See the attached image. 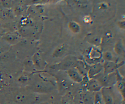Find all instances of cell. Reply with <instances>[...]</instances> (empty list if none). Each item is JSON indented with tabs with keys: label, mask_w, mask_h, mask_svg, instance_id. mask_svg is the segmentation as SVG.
Masks as SVG:
<instances>
[{
	"label": "cell",
	"mask_w": 125,
	"mask_h": 104,
	"mask_svg": "<svg viewBox=\"0 0 125 104\" xmlns=\"http://www.w3.org/2000/svg\"><path fill=\"white\" fill-rule=\"evenodd\" d=\"M2 39L8 44H16L20 39V35L17 32H7L2 36Z\"/></svg>",
	"instance_id": "cell-1"
},
{
	"label": "cell",
	"mask_w": 125,
	"mask_h": 104,
	"mask_svg": "<svg viewBox=\"0 0 125 104\" xmlns=\"http://www.w3.org/2000/svg\"><path fill=\"white\" fill-rule=\"evenodd\" d=\"M100 92L105 104H112L113 96L111 90L109 87H103L100 90Z\"/></svg>",
	"instance_id": "cell-2"
},
{
	"label": "cell",
	"mask_w": 125,
	"mask_h": 104,
	"mask_svg": "<svg viewBox=\"0 0 125 104\" xmlns=\"http://www.w3.org/2000/svg\"><path fill=\"white\" fill-rule=\"evenodd\" d=\"M102 87H103L99 82L96 80L89 81L86 85V89L89 92H97L100 91Z\"/></svg>",
	"instance_id": "cell-3"
},
{
	"label": "cell",
	"mask_w": 125,
	"mask_h": 104,
	"mask_svg": "<svg viewBox=\"0 0 125 104\" xmlns=\"http://www.w3.org/2000/svg\"><path fill=\"white\" fill-rule=\"evenodd\" d=\"M52 87L47 84L43 82H38L34 86L33 89L37 92L47 93L50 91Z\"/></svg>",
	"instance_id": "cell-4"
},
{
	"label": "cell",
	"mask_w": 125,
	"mask_h": 104,
	"mask_svg": "<svg viewBox=\"0 0 125 104\" xmlns=\"http://www.w3.org/2000/svg\"><path fill=\"white\" fill-rule=\"evenodd\" d=\"M15 100L16 102L19 103H25L29 101V96L25 93L21 92L17 93L15 97Z\"/></svg>",
	"instance_id": "cell-5"
},
{
	"label": "cell",
	"mask_w": 125,
	"mask_h": 104,
	"mask_svg": "<svg viewBox=\"0 0 125 104\" xmlns=\"http://www.w3.org/2000/svg\"><path fill=\"white\" fill-rule=\"evenodd\" d=\"M117 87L122 98L125 100V81L119 78L117 82Z\"/></svg>",
	"instance_id": "cell-6"
},
{
	"label": "cell",
	"mask_w": 125,
	"mask_h": 104,
	"mask_svg": "<svg viewBox=\"0 0 125 104\" xmlns=\"http://www.w3.org/2000/svg\"><path fill=\"white\" fill-rule=\"evenodd\" d=\"M31 60L35 68H41L42 66V60L41 56L39 53H35L33 55Z\"/></svg>",
	"instance_id": "cell-7"
},
{
	"label": "cell",
	"mask_w": 125,
	"mask_h": 104,
	"mask_svg": "<svg viewBox=\"0 0 125 104\" xmlns=\"http://www.w3.org/2000/svg\"><path fill=\"white\" fill-rule=\"evenodd\" d=\"M68 74L70 77L72 79V80L76 82L79 83L82 80V78L81 76L75 70L70 69L68 70Z\"/></svg>",
	"instance_id": "cell-8"
},
{
	"label": "cell",
	"mask_w": 125,
	"mask_h": 104,
	"mask_svg": "<svg viewBox=\"0 0 125 104\" xmlns=\"http://www.w3.org/2000/svg\"><path fill=\"white\" fill-rule=\"evenodd\" d=\"M93 104H105L100 91L95 92L93 97Z\"/></svg>",
	"instance_id": "cell-9"
},
{
	"label": "cell",
	"mask_w": 125,
	"mask_h": 104,
	"mask_svg": "<svg viewBox=\"0 0 125 104\" xmlns=\"http://www.w3.org/2000/svg\"><path fill=\"white\" fill-rule=\"evenodd\" d=\"M81 100L83 104H93L92 98H91L90 95L88 93H84L82 94Z\"/></svg>",
	"instance_id": "cell-10"
},
{
	"label": "cell",
	"mask_w": 125,
	"mask_h": 104,
	"mask_svg": "<svg viewBox=\"0 0 125 104\" xmlns=\"http://www.w3.org/2000/svg\"><path fill=\"white\" fill-rule=\"evenodd\" d=\"M29 79V77L28 75H27V74H21L19 77L18 79V81L19 83L21 84H25L28 82Z\"/></svg>",
	"instance_id": "cell-11"
},
{
	"label": "cell",
	"mask_w": 125,
	"mask_h": 104,
	"mask_svg": "<svg viewBox=\"0 0 125 104\" xmlns=\"http://www.w3.org/2000/svg\"><path fill=\"white\" fill-rule=\"evenodd\" d=\"M12 4V0H0V5L5 8L9 9Z\"/></svg>",
	"instance_id": "cell-12"
},
{
	"label": "cell",
	"mask_w": 125,
	"mask_h": 104,
	"mask_svg": "<svg viewBox=\"0 0 125 104\" xmlns=\"http://www.w3.org/2000/svg\"><path fill=\"white\" fill-rule=\"evenodd\" d=\"M116 65L115 66L114 64H113L112 63H107L105 65V72L107 73L108 72H110L112 71L115 68Z\"/></svg>",
	"instance_id": "cell-13"
},
{
	"label": "cell",
	"mask_w": 125,
	"mask_h": 104,
	"mask_svg": "<svg viewBox=\"0 0 125 104\" xmlns=\"http://www.w3.org/2000/svg\"><path fill=\"white\" fill-rule=\"evenodd\" d=\"M7 47L5 46V45H2L0 44V55L4 53L7 50Z\"/></svg>",
	"instance_id": "cell-14"
},
{
	"label": "cell",
	"mask_w": 125,
	"mask_h": 104,
	"mask_svg": "<svg viewBox=\"0 0 125 104\" xmlns=\"http://www.w3.org/2000/svg\"><path fill=\"white\" fill-rule=\"evenodd\" d=\"M4 86V82L0 74V91L3 88Z\"/></svg>",
	"instance_id": "cell-15"
},
{
	"label": "cell",
	"mask_w": 125,
	"mask_h": 104,
	"mask_svg": "<svg viewBox=\"0 0 125 104\" xmlns=\"http://www.w3.org/2000/svg\"><path fill=\"white\" fill-rule=\"evenodd\" d=\"M51 104L50 103H49V102H42V103H40V104Z\"/></svg>",
	"instance_id": "cell-16"
}]
</instances>
